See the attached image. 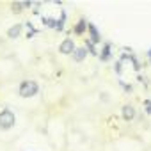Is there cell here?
<instances>
[{"label": "cell", "mask_w": 151, "mask_h": 151, "mask_svg": "<svg viewBox=\"0 0 151 151\" xmlns=\"http://www.w3.org/2000/svg\"><path fill=\"white\" fill-rule=\"evenodd\" d=\"M16 124V114L11 109H2L0 110V132H9Z\"/></svg>", "instance_id": "1"}, {"label": "cell", "mask_w": 151, "mask_h": 151, "mask_svg": "<svg viewBox=\"0 0 151 151\" xmlns=\"http://www.w3.org/2000/svg\"><path fill=\"white\" fill-rule=\"evenodd\" d=\"M39 93V84L36 80H23L18 87V94L22 98H34Z\"/></svg>", "instance_id": "2"}, {"label": "cell", "mask_w": 151, "mask_h": 151, "mask_svg": "<svg viewBox=\"0 0 151 151\" xmlns=\"http://www.w3.org/2000/svg\"><path fill=\"white\" fill-rule=\"evenodd\" d=\"M75 41L73 39H69V37H66L60 45H59V52L62 53V55H73V52H75Z\"/></svg>", "instance_id": "3"}, {"label": "cell", "mask_w": 151, "mask_h": 151, "mask_svg": "<svg viewBox=\"0 0 151 151\" xmlns=\"http://www.w3.org/2000/svg\"><path fill=\"white\" fill-rule=\"evenodd\" d=\"M121 117H123L126 123L133 121V119H135V109H133L132 105H124V107L121 109Z\"/></svg>", "instance_id": "4"}, {"label": "cell", "mask_w": 151, "mask_h": 151, "mask_svg": "<svg viewBox=\"0 0 151 151\" xmlns=\"http://www.w3.org/2000/svg\"><path fill=\"white\" fill-rule=\"evenodd\" d=\"M22 30H23V27L20 23H16V25H13V27L7 29V37L9 39H18L22 36Z\"/></svg>", "instance_id": "5"}, {"label": "cell", "mask_w": 151, "mask_h": 151, "mask_svg": "<svg viewBox=\"0 0 151 151\" xmlns=\"http://www.w3.org/2000/svg\"><path fill=\"white\" fill-rule=\"evenodd\" d=\"M30 6H32L30 2H13V4H11V11L18 14V13H22L23 9H29Z\"/></svg>", "instance_id": "6"}, {"label": "cell", "mask_w": 151, "mask_h": 151, "mask_svg": "<svg viewBox=\"0 0 151 151\" xmlns=\"http://www.w3.org/2000/svg\"><path fill=\"white\" fill-rule=\"evenodd\" d=\"M86 57H87V50L82 46V48H75V52H73V59L77 60V62H82V60H86Z\"/></svg>", "instance_id": "7"}, {"label": "cell", "mask_w": 151, "mask_h": 151, "mask_svg": "<svg viewBox=\"0 0 151 151\" xmlns=\"http://www.w3.org/2000/svg\"><path fill=\"white\" fill-rule=\"evenodd\" d=\"M86 30H87V22H86V20H80L77 25L73 27V32L77 34V36H84V32H86Z\"/></svg>", "instance_id": "8"}, {"label": "cell", "mask_w": 151, "mask_h": 151, "mask_svg": "<svg viewBox=\"0 0 151 151\" xmlns=\"http://www.w3.org/2000/svg\"><path fill=\"white\" fill-rule=\"evenodd\" d=\"M87 29H89V32H91V43H93V45L98 43V41H100V32L96 30V27H94L93 23H87Z\"/></svg>", "instance_id": "9"}, {"label": "cell", "mask_w": 151, "mask_h": 151, "mask_svg": "<svg viewBox=\"0 0 151 151\" xmlns=\"http://www.w3.org/2000/svg\"><path fill=\"white\" fill-rule=\"evenodd\" d=\"M100 59L101 60H109L110 59V45L107 43L105 46H103V50H101V55H100Z\"/></svg>", "instance_id": "10"}, {"label": "cell", "mask_w": 151, "mask_h": 151, "mask_svg": "<svg viewBox=\"0 0 151 151\" xmlns=\"http://www.w3.org/2000/svg\"><path fill=\"white\" fill-rule=\"evenodd\" d=\"M144 109H146V114L151 116V100H144Z\"/></svg>", "instance_id": "11"}, {"label": "cell", "mask_w": 151, "mask_h": 151, "mask_svg": "<svg viewBox=\"0 0 151 151\" xmlns=\"http://www.w3.org/2000/svg\"><path fill=\"white\" fill-rule=\"evenodd\" d=\"M87 48H89V50H91V53H94V55H96V53H98V52H96V50H94V45H93V43H91V41H87Z\"/></svg>", "instance_id": "12"}, {"label": "cell", "mask_w": 151, "mask_h": 151, "mask_svg": "<svg viewBox=\"0 0 151 151\" xmlns=\"http://www.w3.org/2000/svg\"><path fill=\"white\" fill-rule=\"evenodd\" d=\"M121 71H123V68H121V62H116V73L119 75Z\"/></svg>", "instance_id": "13"}, {"label": "cell", "mask_w": 151, "mask_h": 151, "mask_svg": "<svg viewBox=\"0 0 151 151\" xmlns=\"http://www.w3.org/2000/svg\"><path fill=\"white\" fill-rule=\"evenodd\" d=\"M149 57H151V50H149Z\"/></svg>", "instance_id": "14"}]
</instances>
